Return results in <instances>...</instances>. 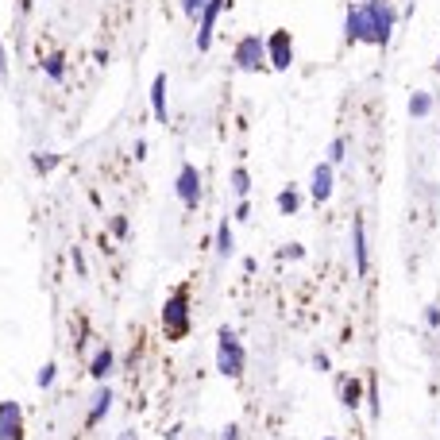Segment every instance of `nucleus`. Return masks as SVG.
Segmentation results:
<instances>
[{"mask_svg":"<svg viewBox=\"0 0 440 440\" xmlns=\"http://www.w3.org/2000/svg\"><path fill=\"white\" fill-rule=\"evenodd\" d=\"M205 4H209V0H182V12H185V16H197Z\"/></svg>","mask_w":440,"mask_h":440,"instance_id":"nucleus-23","label":"nucleus"},{"mask_svg":"<svg viewBox=\"0 0 440 440\" xmlns=\"http://www.w3.org/2000/svg\"><path fill=\"white\" fill-rule=\"evenodd\" d=\"M216 251H220V255H232V228H228V220L220 224V232H216Z\"/></svg>","mask_w":440,"mask_h":440,"instance_id":"nucleus-16","label":"nucleus"},{"mask_svg":"<svg viewBox=\"0 0 440 440\" xmlns=\"http://www.w3.org/2000/svg\"><path fill=\"white\" fill-rule=\"evenodd\" d=\"M410 112H413V116H429V112H433V97H429V93H413L410 97Z\"/></svg>","mask_w":440,"mask_h":440,"instance_id":"nucleus-15","label":"nucleus"},{"mask_svg":"<svg viewBox=\"0 0 440 440\" xmlns=\"http://www.w3.org/2000/svg\"><path fill=\"white\" fill-rule=\"evenodd\" d=\"M73 267H78V274H85V259H81L78 248H73Z\"/></svg>","mask_w":440,"mask_h":440,"instance_id":"nucleus-28","label":"nucleus"},{"mask_svg":"<svg viewBox=\"0 0 440 440\" xmlns=\"http://www.w3.org/2000/svg\"><path fill=\"white\" fill-rule=\"evenodd\" d=\"M367 398H371V417H379L382 410H379V390H374V379L367 382Z\"/></svg>","mask_w":440,"mask_h":440,"instance_id":"nucleus-22","label":"nucleus"},{"mask_svg":"<svg viewBox=\"0 0 440 440\" xmlns=\"http://www.w3.org/2000/svg\"><path fill=\"white\" fill-rule=\"evenodd\" d=\"M344 39H348V43H363V4H360V8H348Z\"/></svg>","mask_w":440,"mask_h":440,"instance_id":"nucleus-11","label":"nucleus"},{"mask_svg":"<svg viewBox=\"0 0 440 440\" xmlns=\"http://www.w3.org/2000/svg\"><path fill=\"white\" fill-rule=\"evenodd\" d=\"M236 433H240V429H232V425H228V429H224V440H236Z\"/></svg>","mask_w":440,"mask_h":440,"instance_id":"nucleus-29","label":"nucleus"},{"mask_svg":"<svg viewBox=\"0 0 440 440\" xmlns=\"http://www.w3.org/2000/svg\"><path fill=\"white\" fill-rule=\"evenodd\" d=\"M228 4H232V0H209V4L201 8V31H197V51H209V47H213V28H216V16L224 12Z\"/></svg>","mask_w":440,"mask_h":440,"instance_id":"nucleus-7","label":"nucleus"},{"mask_svg":"<svg viewBox=\"0 0 440 440\" xmlns=\"http://www.w3.org/2000/svg\"><path fill=\"white\" fill-rule=\"evenodd\" d=\"M298 205H301V201H298V193H293V190L279 193V209H282V213H298Z\"/></svg>","mask_w":440,"mask_h":440,"instance_id":"nucleus-18","label":"nucleus"},{"mask_svg":"<svg viewBox=\"0 0 440 440\" xmlns=\"http://www.w3.org/2000/svg\"><path fill=\"white\" fill-rule=\"evenodd\" d=\"M352 236H355V271L367 274V232H363V220H355Z\"/></svg>","mask_w":440,"mask_h":440,"instance_id":"nucleus-12","label":"nucleus"},{"mask_svg":"<svg viewBox=\"0 0 440 440\" xmlns=\"http://www.w3.org/2000/svg\"><path fill=\"white\" fill-rule=\"evenodd\" d=\"M54 371H59V367H54V363H47L43 371H39V379H35V382H39V386H51V382H54Z\"/></svg>","mask_w":440,"mask_h":440,"instance_id":"nucleus-21","label":"nucleus"},{"mask_svg":"<svg viewBox=\"0 0 440 440\" xmlns=\"http://www.w3.org/2000/svg\"><path fill=\"white\" fill-rule=\"evenodd\" d=\"M344 405L348 410H355V405H360V382H344Z\"/></svg>","mask_w":440,"mask_h":440,"instance_id":"nucleus-20","label":"nucleus"},{"mask_svg":"<svg viewBox=\"0 0 440 440\" xmlns=\"http://www.w3.org/2000/svg\"><path fill=\"white\" fill-rule=\"evenodd\" d=\"M54 162H59L54 154H35V170H51Z\"/></svg>","mask_w":440,"mask_h":440,"instance_id":"nucleus-25","label":"nucleus"},{"mask_svg":"<svg viewBox=\"0 0 440 440\" xmlns=\"http://www.w3.org/2000/svg\"><path fill=\"white\" fill-rule=\"evenodd\" d=\"M120 440H135V433H124V436H120Z\"/></svg>","mask_w":440,"mask_h":440,"instance_id":"nucleus-30","label":"nucleus"},{"mask_svg":"<svg viewBox=\"0 0 440 440\" xmlns=\"http://www.w3.org/2000/svg\"><path fill=\"white\" fill-rule=\"evenodd\" d=\"M390 31H394V8L386 0H367L363 4V43L386 47Z\"/></svg>","mask_w":440,"mask_h":440,"instance_id":"nucleus-1","label":"nucleus"},{"mask_svg":"<svg viewBox=\"0 0 440 440\" xmlns=\"http://www.w3.org/2000/svg\"><path fill=\"white\" fill-rule=\"evenodd\" d=\"M109 405H112V394H109V386L104 390H97V398H93V410H89V417H85V425H97V421L109 413Z\"/></svg>","mask_w":440,"mask_h":440,"instance_id":"nucleus-13","label":"nucleus"},{"mask_svg":"<svg viewBox=\"0 0 440 440\" xmlns=\"http://www.w3.org/2000/svg\"><path fill=\"white\" fill-rule=\"evenodd\" d=\"M109 371H112V352H109V348H101V352L93 355V363H89V374H93V379H104Z\"/></svg>","mask_w":440,"mask_h":440,"instance_id":"nucleus-14","label":"nucleus"},{"mask_svg":"<svg viewBox=\"0 0 440 440\" xmlns=\"http://www.w3.org/2000/svg\"><path fill=\"white\" fill-rule=\"evenodd\" d=\"M232 185H236V193H240V197H248V190H251V178H248V170H232Z\"/></svg>","mask_w":440,"mask_h":440,"instance_id":"nucleus-17","label":"nucleus"},{"mask_svg":"<svg viewBox=\"0 0 440 440\" xmlns=\"http://www.w3.org/2000/svg\"><path fill=\"white\" fill-rule=\"evenodd\" d=\"M267 62H271L274 70H290V62H293V39H290V31H274V35L267 39Z\"/></svg>","mask_w":440,"mask_h":440,"instance_id":"nucleus-5","label":"nucleus"},{"mask_svg":"<svg viewBox=\"0 0 440 440\" xmlns=\"http://www.w3.org/2000/svg\"><path fill=\"white\" fill-rule=\"evenodd\" d=\"M216 371L228 374V379L243 374V348L236 340V332H228V329H220V336H216Z\"/></svg>","mask_w":440,"mask_h":440,"instance_id":"nucleus-3","label":"nucleus"},{"mask_svg":"<svg viewBox=\"0 0 440 440\" xmlns=\"http://www.w3.org/2000/svg\"><path fill=\"white\" fill-rule=\"evenodd\" d=\"M151 109H154V120L166 124V73H159L151 81Z\"/></svg>","mask_w":440,"mask_h":440,"instance_id":"nucleus-10","label":"nucleus"},{"mask_svg":"<svg viewBox=\"0 0 440 440\" xmlns=\"http://www.w3.org/2000/svg\"><path fill=\"white\" fill-rule=\"evenodd\" d=\"M162 329H166L170 340H182L185 332H190V298H185V290H178L174 298L162 305Z\"/></svg>","mask_w":440,"mask_h":440,"instance_id":"nucleus-2","label":"nucleus"},{"mask_svg":"<svg viewBox=\"0 0 440 440\" xmlns=\"http://www.w3.org/2000/svg\"><path fill=\"white\" fill-rule=\"evenodd\" d=\"M0 440H23V413L16 402H0Z\"/></svg>","mask_w":440,"mask_h":440,"instance_id":"nucleus-8","label":"nucleus"},{"mask_svg":"<svg viewBox=\"0 0 440 440\" xmlns=\"http://www.w3.org/2000/svg\"><path fill=\"white\" fill-rule=\"evenodd\" d=\"M232 59H236V66H240V70L251 73V70H259V66L267 62V43H263L259 35H243L240 43H236V54H232Z\"/></svg>","mask_w":440,"mask_h":440,"instance_id":"nucleus-4","label":"nucleus"},{"mask_svg":"<svg viewBox=\"0 0 440 440\" xmlns=\"http://www.w3.org/2000/svg\"><path fill=\"white\" fill-rule=\"evenodd\" d=\"M178 197H182L185 209H197V201H201V174H197V166H190V162L178 170Z\"/></svg>","mask_w":440,"mask_h":440,"instance_id":"nucleus-6","label":"nucleus"},{"mask_svg":"<svg viewBox=\"0 0 440 440\" xmlns=\"http://www.w3.org/2000/svg\"><path fill=\"white\" fill-rule=\"evenodd\" d=\"M62 62H66V59H62V54H51V59H47V62H43V70H47V78H54V81H62Z\"/></svg>","mask_w":440,"mask_h":440,"instance_id":"nucleus-19","label":"nucleus"},{"mask_svg":"<svg viewBox=\"0 0 440 440\" xmlns=\"http://www.w3.org/2000/svg\"><path fill=\"white\" fill-rule=\"evenodd\" d=\"M436 70H440V59H436Z\"/></svg>","mask_w":440,"mask_h":440,"instance_id":"nucleus-31","label":"nucleus"},{"mask_svg":"<svg viewBox=\"0 0 440 440\" xmlns=\"http://www.w3.org/2000/svg\"><path fill=\"white\" fill-rule=\"evenodd\" d=\"M344 159V140H332V147H329V162H340Z\"/></svg>","mask_w":440,"mask_h":440,"instance_id":"nucleus-24","label":"nucleus"},{"mask_svg":"<svg viewBox=\"0 0 440 440\" xmlns=\"http://www.w3.org/2000/svg\"><path fill=\"white\" fill-rule=\"evenodd\" d=\"M309 193H313V201H329L332 197V162H321V166L313 170Z\"/></svg>","mask_w":440,"mask_h":440,"instance_id":"nucleus-9","label":"nucleus"},{"mask_svg":"<svg viewBox=\"0 0 440 440\" xmlns=\"http://www.w3.org/2000/svg\"><path fill=\"white\" fill-rule=\"evenodd\" d=\"M112 232H116V236H128V220L116 216V220H112Z\"/></svg>","mask_w":440,"mask_h":440,"instance_id":"nucleus-26","label":"nucleus"},{"mask_svg":"<svg viewBox=\"0 0 440 440\" xmlns=\"http://www.w3.org/2000/svg\"><path fill=\"white\" fill-rule=\"evenodd\" d=\"M425 321H429V324H433V329H436V324H440V309H436V305H429V313H425Z\"/></svg>","mask_w":440,"mask_h":440,"instance_id":"nucleus-27","label":"nucleus"}]
</instances>
